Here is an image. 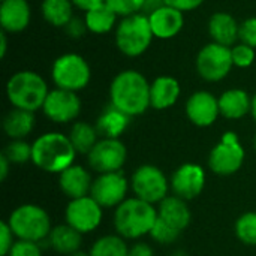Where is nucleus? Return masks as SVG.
<instances>
[{
    "label": "nucleus",
    "mask_w": 256,
    "mask_h": 256,
    "mask_svg": "<svg viewBox=\"0 0 256 256\" xmlns=\"http://www.w3.org/2000/svg\"><path fill=\"white\" fill-rule=\"evenodd\" d=\"M110 104L132 118L144 114L152 108L148 80L136 69L118 72L110 84Z\"/></svg>",
    "instance_id": "f257e3e1"
},
{
    "label": "nucleus",
    "mask_w": 256,
    "mask_h": 256,
    "mask_svg": "<svg viewBox=\"0 0 256 256\" xmlns=\"http://www.w3.org/2000/svg\"><path fill=\"white\" fill-rule=\"evenodd\" d=\"M76 154L69 136L60 132L42 134L32 144V162L51 174H60L74 165Z\"/></svg>",
    "instance_id": "f03ea898"
},
{
    "label": "nucleus",
    "mask_w": 256,
    "mask_h": 256,
    "mask_svg": "<svg viewBox=\"0 0 256 256\" xmlns=\"http://www.w3.org/2000/svg\"><path fill=\"white\" fill-rule=\"evenodd\" d=\"M158 219V208L136 196L124 200L114 212L116 232L128 240H138L150 234Z\"/></svg>",
    "instance_id": "7ed1b4c3"
},
{
    "label": "nucleus",
    "mask_w": 256,
    "mask_h": 256,
    "mask_svg": "<svg viewBox=\"0 0 256 256\" xmlns=\"http://www.w3.org/2000/svg\"><path fill=\"white\" fill-rule=\"evenodd\" d=\"M48 93V82L34 70H18L6 82V98L12 108L36 112L42 110Z\"/></svg>",
    "instance_id": "20e7f679"
},
{
    "label": "nucleus",
    "mask_w": 256,
    "mask_h": 256,
    "mask_svg": "<svg viewBox=\"0 0 256 256\" xmlns=\"http://www.w3.org/2000/svg\"><path fill=\"white\" fill-rule=\"evenodd\" d=\"M154 36L148 16L142 12L120 18L114 30V42L117 50L129 58L142 56L150 48Z\"/></svg>",
    "instance_id": "39448f33"
},
{
    "label": "nucleus",
    "mask_w": 256,
    "mask_h": 256,
    "mask_svg": "<svg viewBox=\"0 0 256 256\" xmlns=\"http://www.w3.org/2000/svg\"><path fill=\"white\" fill-rule=\"evenodd\" d=\"M8 224L18 240L42 243L48 238L51 232V219L50 214L36 204H22L16 207Z\"/></svg>",
    "instance_id": "423d86ee"
},
{
    "label": "nucleus",
    "mask_w": 256,
    "mask_h": 256,
    "mask_svg": "<svg viewBox=\"0 0 256 256\" xmlns=\"http://www.w3.org/2000/svg\"><path fill=\"white\" fill-rule=\"evenodd\" d=\"M90 64L78 52H64L52 62L51 81L57 88L78 93L90 84Z\"/></svg>",
    "instance_id": "0eeeda50"
},
{
    "label": "nucleus",
    "mask_w": 256,
    "mask_h": 256,
    "mask_svg": "<svg viewBox=\"0 0 256 256\" xmlns=\"http://www.w3.org/2000/svg\"><path fill=\"white\" fill-rule=\"evenodd\" d=\"M195 68L198 75L207 82L225 80L234 68L231 48L216 42L206 44L196 54Z\"/></svg>",
    "instance_id": "6e6552de"
},
{
    "label": "nucleus",
    "mask_w": 256,
    "mask_h": 256,
    "mask_svg": "<svg viewBox=\"0 0 256 256\" xmlns=\"http://www.w3.org/2000/svg\"><path fill=\"white\" fill-rule=\"evenodd\" d=\"M244 148L236 132H225L220 141L212 148L208 166L218 176H232L244 164Z\"/></svg>",
    "instance_id": "1a4fd4ad"
},
{
    "label": "nucleus",
    "mask_w": 256,
    "mask_h": 256,
    "mask_svg": "<svg viewBox=\"0 0 256 256\" xmlns=\"http://www.w3.org/2000/svg\"><path fill=\"white\" fill-rule=\"evenodd\" d=\"M134 195L148 204H159L168 196L170 183L164 171L154 165H141L132 174Z\"/></svg>",
    "instance_id": "9d476101"
},
{
    "label": "nucleus",
    "mask_w": 256,
    "mask_h": 256,
    "mask_svg": "<svg viewBox=\"0 0 256 256\" xmlns=\"http://www.w3.org/2000/svg\"><path fill=\"white\" fill-rule=\"evenodd\" d=\"M128 150L120 138H100L87 154L88 165L98 174L117 172L126 164Z\"/></svg>",
    "instance_id": "9b49d317"
},
{
    "label": "nucleus",
    "mask_w": 256,
    "mask_h": 256,
    "mask_svg": "<svg viewBox=\"0 0 256 256\" xmlns=\"http://www.w3.org/2000/svg\"><path fill=\"white\" fill-rule=\"evenodd\" d=\"M129 190V182L122 171L98 174L92 183L90 196L102 207L112 208L118 207L126 198Z\"/></svg>",
    "instance_id": "f8f14e48"
},
{
    "label": "nucleus",
    "mask_w": 256,
    "mask_h": 256,
    "mask_svg": "<svg viewBox=\"0 0 256 256\" xmlns=\"http://www.w3.org/2000/svg\"><path fill=\"white\" fill-rule=\"evenodd\" d=\"M81 108H82V104H81L78 93L56 87L50 90L44 102L42 112L52 123L66 124L78 118Z\"/></svg>",
    "instance_id": "ddd939ff"
},
{
    "label": "nucleus",
    "mask_w": 256,
    "mask_h": 256,
    "mask_svg": "<svg viewBox=\"0 0 256 256\" xmlns=\"http://www.w3.org/2000/svg\"><path fill=\"white\" fill-rule=\"evenodd\" d=\"M102 207L90 196L70 200L64 210L66 224L75 228L81 234L93 232L102 222Z\"/></svg>",
    "instance_id": "4468645a"
},
{
    "label": "nucleus",
    "mask_w": 256,
    "mask_h": 256,
    "mask_svg": "<svg viewBox=\"0 0 256 256\" xmlns=\"http://www.w3.org/2000/svg\"><path fill=\"white\" fill-rule=\"evenodd\" d=\"M184 111L192 124L198 128H208L220 116L219 98L208 90H198L188 98Z\"/></svg>",
    "instance_id": "2eb2a0df"
},
{
    "label": "nucleus",
    "mask_w": 256,
    "mask_h": 256,
    "mask_svg": "<svg viewBox=\"0 0 256 256\" xmlns=\"http://www.w3.org/2000/svg\"><path fill=\"white\" fill-rule=\"evenodd\" d=\"M171 189L176 196L190 201L201 195L206 186V171L196 164H183L171 177Z\"/></svg>",
    "instance_id": "dca6fc26"
},
{
    "label": "nucleus",
    "mask_w": 256,
    "mask_h": 256,
    "mask_svg": "<svg viewBox=\"0 0 256 256\" xmlns=\"http://www.w3.org/2000/svg\"><path fill=\"white\" fill-rule=\"evenodd\" d=\"M154 39L168 40L180 34L184 27V14L170 4L147 15Z\"/></svg>",
    "instance_id": "f3484780"
},
{
    "label": "nucleus",
    "mask_w": 256,
    "mask_h": 256,
    "mask_svg": "<svg viewBox=\"0 0 256 256\" xmlns=\"http://www.w3.org/2000/svg\"><path fill=\"white\" fill-rule=\"evenodd\" d=\"M32 21V6L27 0H0L2 32L15 34L24 32Z\"/></svg>",
    "instance_id": "a211bd4d"
},
{
    "label": "nucleus",
    "mask_w": 256,
    "mask_h": 256,
    "mask_svg": "<svg viewBox=\"0 0 256 256\" xmlns=\"http://www.w3.org/2000/svg\"><path fill=\"white\" fill-rule=\"evenodd\" d=\"M182 94V86L176 76L159 75L150 82V106L164 111L174 106Z\"/></svg>",
    "instance_id": "6ab92c4d"
},
{
    "label": "nucleus",
    "mask_w": 256,
    "mask_h": 256,
    "mask_svg": "<svg viewBox=\"0 0 256 256\" xmlns=\"http://www.w3.org/2000/svg\"><path fill=\"white\" fill-rule=\"evenodd\" d=\"M92 183L93 180L88 171L81 165H70L58 174V188L69 200L90 195Z\"/></svg>",
    "instance_id": "aec40b11"
},
{
    "label": "nucleus",
    "mask_w": 256,
    "mask_h": 256,
    "mask_svg": "<svg viewBox=\"0 0 256 256\" xmlns=\"http://www.w3.org/2000/svg\"><path fill=\"white\" fill-rule=\"evenodd\" d=\"M208 34L212 42L234 46L238 42L240 22L228 12H214L208 20Z\"/></svg>",
    "instance_id": "412c9836"
},
{
    "label": "nucleus",
    "mask_w": 256,
    "mask_h": 256,
    "mask_svg": "<svg viewBox=\"0 0 256 256\" xmlns=\"http://www.w3.org/2000/svg\"><path fill=\"white\" fill-rule=\"evenodd\" d=\"M252 96L243 88H228L219 96L220 116L228 120H240L250 114Z\"/></svg>",
    "instance_id": "4be33fe9"
},
{
    "label": "nucleus",
    "mask_w": 256,
    "mask_h": 256,
    "mask_svg": "<svg viewBox=\"0 0 256 256\" xmlns=\"http://www.w3.org/2000/svg\"><path fill=\"white\" fill-rule=\"evenodd\" d=\"M158 216L180 232H183L192 220V213L188 207V201L176 195L166 196L162 202H159Z\"/></svg>",
    "instance_id": "5701e85b"
},
{
    "label": "nucleus",
    "mask_w": 256,
    "mask_h": 256,
    "mask_svg": "<svg viewBox=\"0 0 256 256\" xmlns=\"http://www.w3.org/2000/svg\"><path fill=\"white\" fill-rule=\"evenodd\" d=\"M132 117L114 108L111 104L106 106L96 120V129L100 138H120L130 123Z\"/></svg>",
    "instance_id": "b1692460"
},
{
    "label": "nucleus",
    "mask_w": 256,
    "mask_h": 256,
    "mask_svg": "<svg viewBox=\"0 0 256 256\" xmlns=\"http://www.w3.org/2000/svg\"><path fill=\"white\" fill-rule=\"evenodd\" d=\"M34 123H36L34 112L20 110V108H12L3 117L2 126H3V130L8 138L24 140L26 136H28L32 134Z\"/></svg>",
    "instance_id": "393cba45"
},
{
    "label": "nucleus",
    "mask_w": 256,
    "mask_h": 256,
    "mask_svg": "<svg viewBox=\"0 0 256 256\" xmlns=\"http://www.w3.org/2000/svg\"><path fill=\"white\" fill-rule=\"evenodd\" d=\"M81 244L82 234L68 224L54 226L48 236V246L60 255L68 256L76 250H81Z\"/></svg>",
    "instance_id": "a878e982"
},
{
    "label": "nucleus",
    "mask_w": 256,
    "mask_h": 256,
    "mask_svg": "<svg viewBox=\"0 0 256 256\" xmlns=\"http://www.w3.org/2000/svg\"><path fill=\"white\" fill-rule=\"evenodd\" d=\"M118 21H120V16L106 3L84 14V22H86L87 32L93 34H106L116 30Z\"/></svg>",
    "instance_id": "bb28decb"
},
{
    "label": "nucleus",
    "mask_w": 256,
    "mask_h": 256,
    "mask_svg": "<svg viewBox=\"0 0 256 256\" xmlns=\"http://www.w3.org/2000/svg\"><path fill=\"white\" fill-rule=\"evenodd\" d=\"M74 9L75 6L70 0H42L40 3V15L44 21L58 28H64L75 16Z\"/></svg>",
    "instance_id": "cd10ccee"
},
{
    "label": "nucleus",
    "mask_w": 256,
    "mask_h": 256,
    "mask_svg": "<svg viewBox=\"0 0 256 256\" xmlns=\"http://www.w3.org/2000/svg\"><path fill=\"white\" fill-rule=\"evenodd\" d=\"M68 136L78 154H88L100 140L96 126L87 122H74Z\"/></svg>",
    "instance_id": "c85d7f7f"
},
{
    "label": "nucleus",
    "mask_w": 256,
    "mask_h": 256,
    "mask_svg": "<svg viewBox=\"0 0 256 256\" xmlns=\"http://www.w3.org/2000/svg\"><path fill=\"white\" fill-rule=\"evenodd\" d=\"M90 256H128L129 248L123 237L104 236L93 243L90 248Z\"/></svg>",
    "instance_id": "c756f323"
},
{
    "label": "nucleus",
    "mask_w": 256,
    "mask_h": 256,
    "mask_svg": "<svg viewBox=\"0 0 256 256\" xmlns=\"http://www.w3.org/2000/svg\"><path fill=\"white\" fill-rule=\"evenodd\" d=\"M236 236L242 243L256 246V212L244 213L237 219Z\"/></svg>",
    "instance_id": "7c9ffc66"
},
{
    "label": "nucleus",
    "mask_w": 256,
    "mask_h": 256,
    "mask_svg": "<svg viewBox=\"0 0 256 256\" xmlns=\"http://www.w3.org/2000/svg\"><path fill=\"white\" fill-rule=\"evenodd\" d=\"M10 165H24L32 160V144L24 140H10L2 153Z\"/></svg>",
    "instance_id": "2f4dec72"
},
{
    "label": "nucleus",
    "mask_w": 256,
    "mask_h": 256,
    "mask_svg": "<svg viewBox=\"0 0 256 256\" xmlns=\"http://www.w3.org/2000/svg\"><path fill=\"white\" fill-rule=\"evenodd\" d=\"M180 234H182L180 231H177L176 228H172L171 225H168L165 220H162L158 216V219H156L148 236L159 244H171L180 237Z\"/></svg>",
    "instance_id": "473e14b6"
},
{
    "label": "nucleus",
    "mask_w": 256,
    "mask_h": 256,
    "mask_svg": "<svg viewBox=\"0 0 256 256\" xmlns=\"http://www.w3.org/2000/svg\"><path fill=\"white\" fill-rule=\"evenodd\" d=\"M231 56H232L234 68H240V69L250 68L255 63L256 58L255 48H252L243 42H237L234 46H231Z\"/></svg>",
    "instance_id": "72a5a7b5"
},
{
    "label": "nucleus",
    "mask_w": 256,
    "mask_h": 256,
    "mask_svg": "<svg viewBox=\"0 0 256 256\" xmlns=\"http://www.w3.org/2000/svg\"><path fill=\"white\" fill-rule=\"evenodd\" d=\"M146 0H105V3L120 16H129L141 14Z\"/></svg>",
    "instance_id": "f704fd0d"
},
{
    "label": "nucleus",
    "mask_w": 256,
    "mask_h": 256,
    "mask_svg": "<svg viewBox=\"0 0 256 256\" xmlns=\"http://www.w3.org/2000/svg\"><path fill=\"white\" fill-rule=\"evenodd\" d=\"M238 42H243L256 50V16H249L240 22Z\"/></svg>",
    "instance_id": "c9c22d12"
},
{
    "label": "nucleus",
    "mask_w": 256,
    "mask_h": 256,
    "mask_svg": "<svg viewBox=\"0 0 256 256\" xmlns=\"http://www.w3.org/2000/svg\"><path fill=\"white\" fill-rule=\"evenodd\" d=\"M8 256H42V249L39 243L18 240L12 246Z\"/></svg>",
    "instance_id": "e433bc0d"
},
{
    "label": "nucleus",
    "mask_w": 256,
    "mask_h": 256,
    "mask_svg": "<svg viewBox=\"0 0 256 256\" xmlns=\"http://www.w3.org/2000/svg\"><path fill=\"white\" fill-rule=\"evenodd\" d=\"M0 236H2V243H0V255L2 256H8L12 246L15 244L14 242V237L15 234L12 232L8 220H2L0 224Z\"/></svg>",
    "instance_id": "4c0bfd02"
},
{
    "label": "nucleus",
    "mask_w": 256,
    "mask_h": 256,
    "mask_svg": "<svg viewBox=\"0 0 256 256\" xmlns=\"http://www.w3.org/2000/svg\"><path fill=\"white\" fill-rule=\"evenodd\" d=\"M63 30L72 39H80V38H82L87 33V27H86L84 18H78V16H74Z\"/></svg>",
    "instance_id": "58836bf2"
},
{
    "label": "nucleus",
    "mask_w": 256,
    "mask_h": 256,
    "mask_svg": "<svg viewBox=\"0 0 256 256\" xmlns=\"http://www.w3.org/2000/svg\"><path fill=\"white\" fill-rule=\"evenodd\" d=\"M206 0H166V4L182 10L183 14L186 12H190V10H195L198 9L201 4H204Z\"/></svg>",
    "instance_id": "ea45409f"
},
{
    "label": "nucleus",
    "mask_w": 256,
    "mask_h": 256,
    "mask_svg": "<svg viewBox=\"0 0 256 256\" xmlns=\"http://www.w3.org/2000/svg\"><path fill=\"white\" fill-rule=\"evenodd\" d=\"M128 256H154L153 255V249L142 242L135 243L132 248H129V254Z\"/></svg>",
    "instance_id": "a19ab883"
},
{
    "label": "nucleus",
    "mask_w": 256,
    "mask_h": 256,
    "mask_svg": "<svg viewBox=\"0 0 256 256\" xmlns=\"http://www.w3.org/2000/svg\"><path fill=\"white\" fill-rule=\"evenodd\" d=\"M70 2L74 3L75 9H80L84 14L105 3V0H70Z\"/></svg>",
    "instance_id": "79ce46f5"
},
{
    "label": "nucleus",
    "mask_w": 256,
    "mask_h": 256,
    "mask_svg": "<svg viewBox=\"0 0 256 256\" xmlns=\"http://www.w3.org/2000/svg\"><path fill=\"white\" fill-rule=\"evenodd\" d=\"M165 4H166V0H146L144 2V8H142V14L148 15V14L160 9Z\"/></svg>",
    "instance_id": "37998d69"
},
{
    "label": "nucleus",
    "mask_w": 256,
    "mask_h": 256,
    "mask_svg": "<svg viewBox=\"0 0 256 256\" xmlns=\"http://www.w3.org/2000/svg\"><path fill=\"white\" fill-rule=\"evenodd\" d=\"M9 165H10V162L3 154H0V180L2 182H4L9 174Z\"/></svg>",
    "instance_id": "c03bdc74"
},
{
    "label": "nucleus",
    "mask_w": 256,
    "mask_h": 256,
    "mask_svg": "<svg viewBox=\"0 0 256 256\" xmlns=\"http://www.w3.org/2000/svg\"><path fill=\"white\" fill-rule=\"evenodd\" d=\"M8 52V33L0 32V57L4 58Z\"/></svg>",
    "instance_id": "a18cd8bd"
},
{
    "label": "nucleus",
    "mask_w": 256,
    "mask_h": 256,
    "mask_svg": "<svg viewBox=\"0 0 256 256\" xmlns=\"http://www.w3.org/2000/svg\"><path fill=\"white\" fill-rule=\"evenodd\" d=\"M250 114L256 122V93L252 96V108H250Z\"/></svg>",
    "instance_id": "49530a36"
},
{
    "label": "nucleus",
    "mask_w": 256,
    "mask_h": 256,
    "mask_svg": "<svg viewBox=\"0 0 256 256\" xmlns=\"http://www.w3.org/2000/svg\"><path fill=\"white\" fill-rule=\"evenodd\" d=\"M68 256H90L88 252H82V250H76V252H74V254H70V255Z\"/></svg>",
    "instance_id": "de8ad7c7"
},
{
    "label": "nucleus",
    "mask_w": 256,
    "mask_h": 256,
    "mask_svg": "<svg viewBox=\"0 0 256 256\" xmlns=\"http://www.w3.org/2000/svg\"><path fill=\"white\" fill-rule=\"evenodd\" d=\"M254 144H255V150H256V136H255V141H254Z\"/></svg>",
    "instance_id": "09e8293b"
}]
</instances>
